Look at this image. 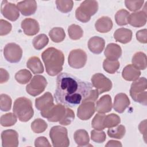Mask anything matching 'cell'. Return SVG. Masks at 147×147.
I'll return each instance as SVG.
<instances>
[{
	"mask_svg": "<svg viewBox=\"0 0 147 147\" xmlns=\"http://www.w3.org/2000/svg\"><path fill=\"white\" fill-rule=\"evenodd\" d=\"M105 46V40L98 36H94L90 38L88 42V48L93 53L100 54L103 51Z\"/></svg>",
	"mask_w": 147,
	"mask_h": 147,
	"instance_id": "44dd1931",
	"label": "cell"
},
{
	"mask_svg": "<svg viewBox=\"0 0 147 147\" xmlns=\"http://www.w3.org/2000/svg\"><path fill=\"white\" fill-rule=\"evenodd\" d=\"M129 12L125 9L118 10L115 15V20L117 25L119 26L126 25L128 24Z\"/></svg>",
	"mask_w": 147,
	"mask_h": 147,
	"instance_id": "d590c367",
	"label": "cell"
},
{
	"mask_svg": "<svg viewBox=\"0 0 147 147\" xmlns=\"http://www.w3.org/2000/svg\"><path fill=\"white\" fill-rule=\"evenodd\" d=\"M21 28L24 33L27 36H34L38 33L40 25L38 22L34 19L27 18L21 22Z\"/></svg>",
	"mask_w": 147,
	"mask_h": 147,
	"instance_id": "2e32d148",
	"label": "cell"
},
{
	"mask_svg": "<svg viewBox=\"0 0 147 147\" xmlns=\"http://www.w3.org/2000/svg\"><path fill=\"white\" fill-rule=\"evenodd\" d=\"M12 26L7 21L1 19L0 20V35L5 36L9 34L11 30Z\"/></svg>",
	"mask_w": 147,
	"mask_h": 147,
	"instance_id": "f6af8a7d",
	"label": "cell"
},
{
	"mask_svg": "<svg viewBox=\"0 0 147 147\" xmlns=\"http://www.w3.org/2000/svg\"><path fill=\"white\" fill-rule=\"evenodd\" d=\"M106 146H122V144L121 142L115 140H110L108 141L107 144L105 145Z\"/></svg>",
	"mask_w": 147,
	"mask_h": 147,
	"instance_id": "816d5d0a",
	"label": "cell"
},
{
	"mask_svg": "<svg viewBox=\"0 0 147 147\" xmlns=\"http://www.w3.org/2000/svg\"><path fill=\"white\" fill-rule=\"evenodd\" d=\"M146 12L145 10L132 13L129 14L128 24L133 27H141L145 25L146 22Z\"/></svg>",
	"mask_w": 147,
	"mask_h": 147,
	"instance_id": "ac0fdd59",
	"label": "cell"
},
{
	"mask_svg": "<svg viewBox=\"0 0 147 147\" xmlns=\"http://www.w3.org/2000/svg\"><path fill=\"white\" fill-rule=\"evenodd\" d=\"M126 133V129L123 125H117L116 127L109 128L107 130L108 136L113 138L121 139L123 137Z\"/></svg>",
	"mask_w": 147,
	"mask_h": 147,
	"instance_id": "4dcf8cb0",
	"label": "cell"
},
{
	"mask_svg": "<svg viewBox=\"0 0 147 147\" xmlns=\"http://www.w3.org/2000/svg\"><path fill=\"white\" fill-rule=\"evenodd\" d=\"M68 33L72 40H77L83 37V31L79 25L72 24L68 28Z\"/></svg>",
	"mask_w": 147,
	"mask_h": 147,
	"instance_id": "1f68e13d",
	"label": "cell"
},
{
	"mask_svg": "<svg viewBox=\"0 0 147 147\" xmlns=\"http://www.w3.org/2000/svg\"><path fill=\"white\" fill-rule=\"evenodd\" d=\"M140 75L141 71L132 64L126 65L122 72L123 78L127 81H135L139 78Z\"/></svg>",
	"mask_w": 147,
	"mask_h": 147,
	"instance_id": "d4e9b609",
	"label": "cell"
},
{
	"mask_svg": "<svg viewBox=\"0 0 147 147\" xmlns=\"http://www.w3.org/2000/svg\"><path fill=\"white\" fill-rule=\"evenodd\" d=\"M17 117L14 114L9 113L2 115L0 118V123L2 126L9 127L14 125L17 122Z\"/></svg>",
	"mask_w": 147,
	"mask_h": 147,
	"instance_id": "8d00e7d4",
	"label": "cell"
},
{
	"mask_svg": "<svg viewBox=\"0 0 147 147\" xmlns=\"http://www.w3.org/2000/svg\"><path fill=\"white\" fill-rule=\"evenodd\" d=\"M49 42V38L45 34H40L33 40V45L37 50H41L44 48Z\"/></svg>",
	"mask_w": 147,
	"mask_h": 147,
	"instance_id": "836d02e7",
	"label": "cell"
},
{
	"mask_svg": "<svg viewBox=\"0 0 147 147\" xmlns=\"http://www.w3.org/2000/svg\"><path fill=\"white\" fill-rule=\"evenodd\" d=\"M144 1V0H139V1H129L126 0L125 1L126 7L131 11H136L140 10L143 4Z\"/></svg>",
	"mask_w": 147,
	"mask_h": 147,
	"instance_id": "7bdbcfd3",
	"label": "cell"
},
{
	"mask_svg": "<svg viewBox=\"0 0 147 147\" xmlns=\"http://www.w3.org/2000/svg\"><path fill=\"white\" fill-rule=\"evenodd\" d=\"M1 11L3 16L11 21H16L20 17L19 10L17 6L7 1H2L1 6Z\"/></svg>",
	"mask_w": 147,
	"mask_h": 147,
	"instance_id": "7c38bea8",
	"label": "cell"
},
{
	"mask_svg": "<svg viewBox=\"0 0 147 147\" xmlns=\"http://www.w3.org/2000/svg\"><path fill=\"white\" fill-rule=\"evenodd\" d=\"M147 80L145 77L138 78L131 84L130 89V95L136 102L144 106L147 104Z\"/></svg>",
	"mask_w": 147,
	"mask_h": 147,
	"instance_id": "277c9868",
	"label": "cell"
},
{
	"mask_svg": "<svg viewBox=\"0 0 147 147\" xmlns=\"http://www.w3.org/2000/svg\"><path fill=\"white\" fill-rule=\"evenodd\" d=\"M92 85L71 74L60 73L57 77L54 97L57 103L73 107L82 103L88 96Z\"/></svg>",
	"mask_w": 147,
	"mask_h": 147,
	"instance_id": "6da1fadb",
	"label": "cell"
},
{
	"mask_svg": "<svg viewBox=\"0 0 147 147\" xmlns=\"http://www.w3.org/2000/svg\"><path fill=\"white\" fill-rule=\"evenodd\" d=\"M3 55L5 59L11 63H18L22 56V50L18 44L11 42L6 44L3 49Z\"/></svg>",
	"mask_w": 147,
	"mask_h": 147,
	"instance_id": "ba28073f",
	"label": "cell"
},
{
	"mask_svg": "<svg viewBox=\"0 0 147 147\" xmlns=\"http://www.w3.org/2000/svg\"><path fill=\"white\" fill-rule=\"evenodd\" d=\"M47 85L46 79L42 75H37L33 77L30 82L26 86V91L29 95L36 96L45 90Z\"/></svg>",
	"mask_w": 147,
	"mask_h": 147,
	"instance_id": "52a82bcc",
	"label": "cell"
},
{
	"mask_svg": "<svg viewBox=\"0 0 147 147\" xmlns=\"http://www.w3.org/2000/svg\"><path fill=\"white\" fill-rule=\"evenodd\" d=\"M91 138L96 143H103L106 140V135L102 130L94 129L91 131Z\"/></svg>",
	"mask_w": 147,
	"mask_h": 147,
	"instance_id": "b9f144b4",
	"label": "cell"
},
{
	"mask_svg": "<svg viewBox=\"0 0 147 147\" xmlns=\"http://www.w3.org/2000/svg\"><path fill=\"white\" fill-rule=\"evenodd\" d=\"M106 115L104 114L98 113L96 114L94 117L92 122L91 126L92 127L97 130H102L105 127L104 126V119Z\"/></svg>",
	"mask_w": 147,
	"mask_h": 147,
	"instance_id": "f35d334b",
	"label": "cell"
},
{
	"mask_svg": "<svg viewBox=\"0 0 147 147\" xmlns=\"http://www.w3.org/2000/svg\"><path fill=\"white\" fill-rule=\"evenodd\" d=\"M75 118V114L74 112L70 109L67 107L66 108V113L63 118L59 121L60 124L62 125H68L71 124L72 121Z\"/></svg>",
	"mask_w": 147,
	"mask_h": 147,
	"instance_id": "ee69618b",
	"label": "cell"
},
{
	"mask_svg": "<svg viewBox=\"0 0 147 147\" xmlns=\"http://www.w3.org/2000/svg\"><path fill=\"white\" fill-rule=\"evenodd\" d=\"M98 10V3L96 1H84L75 11V16L79 21L86 23L90 20Z\"/></svg>",
	"mask_w": 147,
	"mask_h": 147,
	"instance_id": "5b68a950",
	"label": "cell"
},
{
	"mask_svg": "<svg viewBox=\"0 0 147 147\" xmlns=\"http://www.w3.org/2000/svg\"><path fill=\"white\" fill-rule=\"evenodd\" d=\"M32 74L29 70L26 69L18 71L15 75V79L16 81L21 84L28 83L32 79Z\"/></svg>",
	"mask_w": 147,
	"mask_h": 147,
	"instance_id": "f546056e",
	"label": "cell"
},
{
	"mask_svg": "<svg viewBox=\"0 0 147 147\" xmlns=\"http://www.w3.org/2000/svg\"><path fill=\"white\" fill-rule=\"evenodd\" d=\"M120 66L119 62L118 60H111L105 59L103 63V68L104 70L109 74H114L119 69Z\"/></svg>",
	"mask_w": 147,
	"mask_h": 147,
	"instance_id": "d6a6232c",
	"label": "cell"
},
{
	"mask_svg": "<svg viewBox=\"0 0 147 147\" xmlns=\"http://www.w3.org/2000/svg\"><path fill=\"white\" fill-rule=\"evenodd\" d=\"M112 100L110 95L107 94L102 96L96 103L95 110L99 113L105 114L112 109Z\"/></svg>",
	"mask_w": 147,
	"mask_h": 147,
	"instance_id": "ffe728a7",
	"label": "cell"
},
{
	"mask_svg": "<svg viewBox=\"0 0 147 147\" xmlns=\"http://www.w3.org/2000/svg\"><path fill=\"white\" fill-rule=\"evenodd\" d=\"M14 114L21 122H27L33 116L34 110L31 100L25 97L17 98L14 103Z\"/></svg>",
	"mask_w": 147,
	"mask_h": 147,
	"instance_id": "3957f363",
	"label": "cell"
},
{
	"mask_svg": "<svg viewBox=\"0 0 147 147\" xmlns=\"http://www.w3.org/2000/svg\"><path fill=\"white\" fill-rule=\"evenodd\" d=\"M57 9L61 12L67 13L71 11L74 6L73 1H56Z\"/></svg>",
	"mask_w": 147,
	"mask_h": 147,
	"instance_id": "ab89813d",
	"label": "cell"
},
{
	"mask_svg": "<svg viewBox=\"0 0 147 147\" xmlns=\"http://www.w3.org/2000/svg\"><path fill=\"white\" fill-rule=\"evenodd\" d=\"M95 111V106L92 102H83L78 108L77 116L81 120L89 119Z\"/></svg>",
	"mask_w": 147,
	"mask_h": 147,
	"instance_id": "5bb4252c",
	"label": "cell"
},
{
	"mask_svg": "<svg viewBox=\"0 0 147 147\" xmlns=\"http://www.w3.org/2000/svg\"><path fill=\"white\" fill-rule=\"evenodd\" d=\"M47 74L52 76L61 72L64 62V55L60 51L53 47L45 50L41 54Z\"/></svg>",
	"mask_w": 147,
	"mask_h": 147,
	"instance_id": "7a4b0ae2",
	"label": "cell"
},
{
	"mask_svg": "<svg viewBox=\"0 0 147 147\" xmlns=\"http://www.w3.org/2000/svg\"><path fill=\"white\" fill-rule=\"evenodd\" d=\"M146 119H145L144 121H142L138 126L139 128V130L140 131L141 133L142 134H144L145 137V135H146Z\"/></svg>",
	"mask_w": 147,
	"mask_h": 147,
	"instance_id": "f907efd6",
	"label": "cell"
},
{
	"mask_svg": "<svg viewBox=\"0 0 147 147\" xmlns=\"http://www.w3.org/2000/svg\"><path fill=\"white\" fill-rule=\"evenodd\" d=\"M91 83L92 86L98 91L99 94L109 91L113 86L111 81L100 73H96L92 75Z\"/></svg>",
	"mask_w": 147,
	"mask_h": 147,
	"instance_id": "30bf717a",
	"label": "cell"
},
{
	"mask_svg": "<svg viewBox=\"0 0 147 147\" xmlns=\"http://www.w3.org/2000/svg\"><path fill=\"white\" fill-rule=\"evenodd\" d=\"M48 125L45 121L42 119L37 118L34 119L31 123V129L36 133H41L45 131Z\"/></svg>",
	"mask_w": 147,
	"mask_h": 147,
	"instance_id": "74e56055",
	"label": "cell"
},
{
	"mask_svg": "<svg viewBox=\"0 0 147 147\" xmlns=\"http://www.w3.org/2000/svg\"><path fill=\"white\" fill-rule=\"evenodd\" d=\"M76 144L79 146H88L90 137L88 133L84 129L77 130L74 135Z\"/></svg>",
	"mask_w": 147,
	"mask_h": 147,
	"instance_id": "83f0119b",
	"label": "cell"
},
{
	"mask_svg": "<svg viewBox=\"0 0 147 147\" xmlns=\"http://www.w3.org/2000/svg\"><path fill=\"white\" fill-rule=\"evenodd\" d=\"M35 106L43 117L54 106L52 95L49 92H46L41 96L36 99Z\"/></svg>",
	"mask_w": 147,
	"mask_h": 147,
	"instance_id": "8fae6325",
	"label": "cell"
},
{
	"mask_svg": "<svg viewBox=\"0 0 147 147\" xmlns=\"http://www.w3.org/2000/svg\"><path fill=\"white\" fill-rule=\"evenodd\" d=\"M104 54L107 59L118 60L122 55V49L119 45L115 43H110L107 45Z\"/></svg>",
	"mask_w": 147,
	"mask_h": 147,
	"instance_id": "7402d4cb",
	"label": "cell"
},
{
	"mask_svg": "<svg viewBox=\"0 0 147 147\" xmlns=\"http://www.w3.org/2000/svg\"><path fill=\"white\" fill-rule=\"evenodd\" d=\"M132 34V31L130 29L121 28L117 29L113 36L117 41L122 44H127L131 41Z\"/></svg>",
	"mask_w": 147,
	"mask_h": 147,
	"instance_id": "603a6c76",
	"label": "cell"
},
{
	"mask_svg": "<svg viewBox=\"0 0 147 147\" xmlns=\"http://www.w3.org/2000/svg\"><path fill=\"white\" fill-rule=\"evenodd\" d=\"M87 59V54L83 50L76 49L70 52L68 57V63L71 67L79 69L85 65Z\"/></svg>",
	"mask_w": 147,
	"mask_h": 147,
	"instance_id": "9c48e42d",
	"label": "cell"
},
{
	"mask_svg": "<svg viewBox=\"0 0 147 147\" xmlns=\"http://www.w3.org/2000/svg\"><path fill=\"white\" fill-rule=\"evenodd\" d=\"M49 137L55 147H67L69 145L68 131L63 126H53L50 130Z\"/></svg>",
	"mask_w": 147,
	"mask_h": 147,
	"instance_id": "8992f818",
	"label": "cell"
},
{
	"mask_svg": "<svg viewBox=\"0 0 147 147\" xmlns=\"http://www.w3.org/2000/svg\"><path fill=\"white\" fill-rule=\"evenodd\" d=\"M9 79V74L8 72L3 68L0 69V83L1 84L6 83Z\"/></svg>",
	"mask_w": 147,
	"mask_h": 147,
	"instance_id": "681fc988",
	"label": "cell"
},
{
	"mask_svg": "<svg viewBox=\"0 0 147 147\" xmlns=\"http://www.w3.org/2000/svg\"><path fill=\"white\" fill-rule=\"evenodd\" d=\"M136 38L141 43L147 42V30L146 29L138 30L136 33Z\"/></svg>",
	"mask_w": 147,
	"mask_h": 147,
	"instance_id": "7dc6e473",
	"label": "cell"
},
{
	"mask_svg": "<svg viewBox=\"0 0 147 147\" xmlns=\"http://www.w3.org/2000/svg\"><path fill=\"white\" fill-rule=\"evenodd\" d=\"M12 100L11 98L5 94L0 95V109L2 111H7L10 110Z\"/></svg>",
	"mask_w": 147,
	"mask_h": 147,
	"instance_id": "60d3db41",
	"label": "cell"
},
{
	"mask_svg": "<svg viewBox=\"0 0 147 147\" xmlns=\"http://www.w3.org/2000/svg\"><path fill=\"white\" fill-rule=\"evenodd\" d=\"M17 6L21 13L25 16L34 14L37 10V2L36 1H23L17 3Z\"/></svg>",
	"mask_w": 147,
	"mask_h": 147,
	"instance_id": "d6986e66",
	"label": "cell"
},
{
	"mask_svg": "<svg viewBox=\"0 0 147 147\" xmlns=\"http://www.w3.org/2000/svg\"><path fill=\"white\" fill-rule=\"evenodd\" d=\"M130 102L126 94L119 93L114 98L113 103L114 110L118 113H122L130 105Z\"/></svg>",
	"mask_w": 147,
	"mask_h": 147,
	"instance_id": "e0dca14e",
	"label": "cell"
},
{
	"mask_svg": "<svg viewBox=\"0 0 147 147\" xmlns=\"http://www.w3.org/2000/svg\"><path fill=\"white\" fill-rule=\"evenodd\" d=\"M26 67L34 74L43 73L44 68L40 59L37 56H32L30 57L27 63Z\"/></svg>",
	"mask_w": 147,
	"mask_h": 147,
	"instance_id": "484cf974",
	"label": "cell"
},
{
	"mask_svg": "<svg viewBox=\"0 0 147 147\" xmlns=\"http://www.w3.org/2000/svg\"><path fill=\"white\" fill-rule=\"evenodd\" d=\"M113 21L111 19L107 16L99 18L95 24L96 30L100 33L109 32L113 28Z\"/></svg>",
	"mask_w": 147,
	"mask_h": 147,
	"instance_id": "cb8c5ba5",
	"label": "cell"
},
{
	"mask_svg": "<svg viewBox=\"0 0 147 147\" xmlns=\"http://www.w3.org/2000/svg\"><path fill=\"white\" fill-rule=\"evenodd\" d=\"M121 122L120 117L115 114H110L105 116L104 119L105 127L111 128L118 125Z\"/></svg>",
	"mask_w": 147,
	"mask_h": 147,
	"instance_id": "e575fe53",
	"label": "cell"
},
{
	"mask_svg": "<svg viewBox=\"0 0 147 147\" xmlns=\"http://www.w3.org/2000/svg\"><path fill=\"white\" fill-rule=\"evenodd\" d=\"M99 92L96 90H91L88 96L84 99L83 102H95L98 98Z\"/></svg>",
	"mask_w": 147,
	"mask_h": 147,
	"instance_id": "c3c4849f",
	"label": "cell"
},
{
	"mask_svg": "<svg viewBox=\"0 0 147 147\" xmlns=\"http://www.w3.org/2000/svg\"><path fill=\"white\" fill-rule=\"evenodd\" d=\"M65 106L61 104L55 105L42 117L47 118L49 122H59L66 113Z\"/></svg>",
	"mask_w": 147,
	"mask_h": 147,
	"instance_id": "9a60e30c",
	"label": "cell"
},
{
	"mask_svg": "<svg viewBox=\"0 0 147 147\" xmlns=\"http://www.w3.org/2000/svg\"><path fill=\"white\" fill-rule=\"evenodd\" d=\"M34 146L36 147H42V146H48L51 147V145L49 144L48 139L43 136L39 137L35 140Z\"/></svg>",
	"mask_w": 147,
	"mask_h": 147,
	"instance_id": "bcb514c9",
	"label": "cell"
},
{
	"mask_svg": "<svg viewBox=\"0 0 147 147\" xmlns=\"http://www.w3.org/2000/svg\"><path fill=\"white\" fill-rule=\"evenodd\" d=\"M49 36L54 42H60L65 37V33L64 29L60 27H55L49 32Z\"/></svg>",
	"mask_w": 147,
	"mask_h": 147,
	"instance_id": "f1b7e54d",
	"label": "cell"
},
{
	"mask_svg": "<svg viewBox=\"0 0 147 147\" xmlns=\"http://www.w3.org/2000/svg\"><path fill=\"white\" fill-rule=\"evenodd\" d=\"M2 147H17L18 145V134L12 129L6 130L1 133Z\"/></svg>",
	"mask_w": 147,
	"mask_h": 147,
	"instance_id": "4fadbf2b",
	"label": "cell"
},
{
	"mask_svg": "<svg viewBox=\"0 0 147 147\" xmlns=\"http://www.w3.org/2000/svg\"><path fill=\"white\" fill-rule=\"evenodd\" d=\"M131 62L132 65L138 69L144 70L147 67L146 56L142 52H137L133 55Z\"/></svg>",
	"mask_w": 147,
	"mask_h": 147,
	"instance_id": "4316f807",
	"label": "cell"
}]
</instances>
